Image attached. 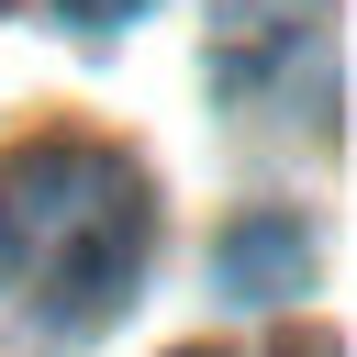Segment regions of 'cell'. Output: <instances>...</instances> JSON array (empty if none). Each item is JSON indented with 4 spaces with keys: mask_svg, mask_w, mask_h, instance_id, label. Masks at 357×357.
I'll use <instances>...</instances> for the list:
<instances>
[{
    "mask_svg": "<svg viewBox=\"0 0 357 357\" xmlns=\"http://www.w3.org/2000/svg\"><path fill=\"white\" fill-rule=\"evenodd\" d=\"M279 357H346V346H335V335H290Z\"/></svg>",
    "mask_w": 357,
    "mask_h": 357,
    "instance_id": "5",
    "label": "cell"
},
{
    "mask_svg": "<svg viewBox=\"0 0 357 357\" xmlns=\"http://www.w3.org/2000/svg\"><path fill=\"white\" fill-rule=\"evenodd\" d=\"M312 11H324V0H212V89H223V100H257L268 67L301 56Z\"/></svg>",
    "mask_w": 357,
    "mask_h": 357,
    "instance_id": "2",
    "label": "cell"
},
{
    "mask_svg": "<svg viewBox=\"0 0 357 357\" xmlns=\"http://www.w3.org/2000/svg\"><path fill=\"white\" fill-rule=\"evenodd\" d=\"M45 11H56V22H78V33H112V22H134L145 0H45Z\"/></svg>",
    "mask_w": 357,
    "mask_h": 357,
    "instance_id": "4",
    "label": "cell"
},
{
    "mask_svg": "<svg viewBox=\"0 0 357 357\" xmlns=\"http://www.w3.org/2000/svg\"><path fill=\"white\" fill-rule=\"evenodd\" d=\"M223 290L234 301H279V290H301L312 279V234L301 223H245V234H223Z\"/></svg>",
    "mask_w": 357,
    "mask_h": 357,
    "instance_id": "3",
    "label": "cell"
},
{
    "mask_svg": "<svg viewBox=\"0 0 357 357\" xmlns=\"http://www.w3.org/2000/svg\"><path fill=\"white\" fill-rule=\"evenodd\" d=\"M178 357H223V346H178Z\"/></svg>",
    "mask_w": 357,
    "mask_h": 357,
    "instance_id": "6",
    "label": "cell"
},
{
    "mask_svg": "<svg viewBox=\"0 0 357 357\" xmlns=\"http://www.w3.org/2000/svg\"><path fill=\"white\" fill-rule=\"evenodd\" d=\"M156 245L145 167L100 134H33L0 156V301L33 312L45 335H100Z\"/></svg>",
    "mask_w": 357,
    "mask_h": 357,
    "instance_id": "1",
    "label": "cell"
}]
</instances>
